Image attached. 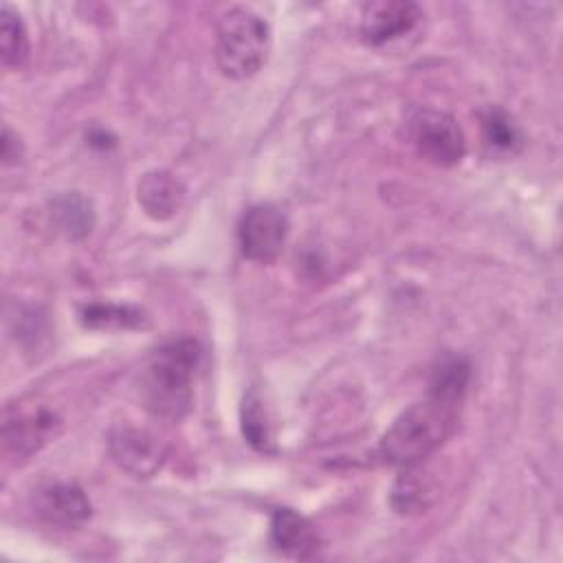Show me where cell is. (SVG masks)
<instances>
[{
  "label": "cell",
  "mask_w": 563,
  "mask_h": 563,
  "mask_svg": "<svg viewBox=\"0 0 563 563\" xmlns=\"http://www.w3.org/2000/svg\"><path fill=\"white\" fill-rule=\"evenodd\" d=\"M271 543L286 556L312 559L321 548V537L303 515L292 508H279L271 519Z\"/></svg>",
  "instance_id": "obj_11"
},
{
  "label": "cell",
  "mask_w": 563,
  "mask_h": 563,
  "mask_svg": "<svg viewBox=\"0 0 563 563\" xmlns=\"http://www.w3.org/2000/svg\"><path fill=\"white\" fill-rule=\"evenodd\" d=\"M108 446L117 466L139 479L152 477L165 462L163 442L147 429L130 424L117 427L108 438Z\"/></svg>",
  "instance_id": "obj_7"
},
{
  "label": "cell",
  "mask_w": 563,
  "mask_h": 563,
  "mask_svg": "<svg viewBox=\"0 0 563 563\" xmlns=\"http://www.w3.org/2000/svg\"><path fill=\"white\" fill-rule=\"evenodd\" d=\"M62 429L59 416L44 405H18L4 411L2 446L11 462H26Z\"/></svg>",
  "instance_id": "obj_4"
},
{
  "label": "cell",
  "mask_w": 563,
  "mask_h": 563,
  "mask_svg": "<svg viewBox=\"0 0 563 563\" xmlns=\"http://www.w3.org/2000/svg\"><path fill=\"white\" fill-rule=\"evenodd\" d=\"M271 48L268 24L251 9L224 11L216 26V62L231 79L253 77L266 62Z\"/></svg>",
  "instance_id": "obj_3"
},
{
  "label": "cell",
  "mask_w": 563,
  "mask_h": 563,
  "mask_svg": "<svg viewBox=\"0 0 563 563\" xmlns=\"http://www.w3.org/2000/svg\"><path fill=\"white\" fill-rule=\"evenodd\" d=\"M482 132L484 141L501 152H515L521 147L519 128L501 108H488L482 114Z\"/></svg>",
  "instance_id": "obj_17"
},
{
  "label": "cell",
  "mask_w": 563,
  "mask_h": 563,
  "mask_svg": "<svg viewBox=\"0 0 563 563\" xmlns=\"http://www.w3.org/2000/svg\"><path fill=\"white\" fill-rule=\"evenodd\" d=\"M51 209H53L51 218L55 220L57 231H62L66 238L81 240L90 233L92 222H95L92 207L81 194H77V191L64 194L53 200Z\"/></svg>",
  "instance_id": "obj_13"
},
{
  "label": "cell",
  "mask_w": 563,
  "mask_h": 563,
  "mask_svg": "<svg viewBox=\"0 0 563 563\" xmlns=\"http://www.w3.org/2000/svg\"><path fill=\"white\" fill-rule=\"evenodd\" d=\"M81 321L88 328H136L143 321L141 310L117 303H90L81 310Z\"/></svg>",
  "instance_id": "obj_18"
},
{
  "label": "cell",
  "mask_w": 563,
  "mask_h": 563,
  "mask_svg": "<svg viewBox=\"0 0 563 563\" xmlns=\"http://www.w3.org/2000/svg\"><path fill=\"white\" fill-rule=\"evenodd\" d=\"M468 380H471V365L460 356H444L431 372L429 394L462 402Z\"/></svg>",
  "instance_id": "obj_16"
},
{
  "label": "cell",
  "mask_w": 563,
  "mask_h": 563,
  "mask_svg": "<svg viewBox=\"0 0 563 563\" xmlns=\"http://www.w3.org/2000/svg\"><path fill=\"white\" fill-rule=\"evenodd\" d=\"M288 218L271 202L255 205L244 211L238 224V242L244 257L257 264H271L277 260L286 244Z\"/></svg>",
  "instance_id": "obj_6"
},
{
  "label": "cell",
  "mask_w": 563,
  "mask_h": 563,
  "mask_svg": "<svg viewBox=\"0 0 563 563\" xmlns=\"http://www.w3.org/2000/svg\"><path fill=\"white\" fill-rule=\"evenodd\" d=\"M462 402L427 391V398L407 407L380 435L376 455L389 466H409L429 460L453 435Z\"/></svg>",
  "instance_id": "obj_1"
},
{
  "label": "cell",
  "mask_w": 563,
  "mask_h": 563,
  "mask_svg": "<svg viewBox=\"0 0 563 563\" xmlns=\"http://www.w3.org/2000/svg\"><path fill=\"white\" fill-rule=\"evenodd\" d=\"M33 508L42 521L57 528H79L92 515L90 499L77 484H48L35 493Z\"/></svg>",
  "instance_id": "obj_9"
},
{
  "label": "cell",
  "mask_w": 563,
  "mask_h": 563,
  "mask_svg": "<svg viewBox=\"0 0 563 563\" xmlns=\"http://www.w3.org/2000/svg\"><path fill=\"white\" fill-rule=\"evenodd\" d=\"M18 158V139L13 136V132L9 128H4L2 132V161L11 163Z\"/></svg>",
  "instance_id": "obj_19"
},
{
  "label": "cell",
  "mask_w": 563,
  "mask_h": 563,
  "mask_svg": "<svg viewBox=\"0 0 563 563\" xmlns=\"http://www.w3.org/2000/svg\"><path fill=\"white\" fill-rule=\"evenodd\" d=\"M409 136L416 152L438 167H453L466 154V136L460 123L435 108H422L411 117Z\"/></svg>",
  "instance_id": "obj_5"
},
{
  "label": "cell",
  "mask_w": 563,
  "mask_h": 563,
  "mask_svg": "<svg viewBox=\"0 0 563 563\" xmlns=\"http://www.w3.org/2000/svg\"><path fill=\"white\" fill-rule=\"evenodd\" d=\"M422 20V9L407 0H376L361 11V37L369 46H383L411 33Z\"/></svg>",
  "instance_id": "obj_8"
},
{
  "label": "cell",
  "mask_w": 563,
  "mask_h": 563,
  "mask_svg": "<svg viewBox=\"0 0 563 563\" xmlns=\"http://www.w3.org/2000/svg\"><path fill=\"white\" fill-rule=\"evenodd\" d=\"M29 33L18 11L7 2L0 9V55L7 68H20L29 59Z\"/></svg>",
  "instance_id": "obj_14"
},
{
  "label": "cell",
  "mask_w": 563,
  "mask_h": 563,
  "mask_svg": "<svg viewBox=\"0 0 563 563\" xmlns=\"http://www.w3.org/2000/svg\"><path fill=\"white\" fill-rule=\"evenodd\" d=\"M240 420H242V433L249 440L251 446H255L262 453H273L275 451V438H273V427L264 407V400L255 389H251L240 409Z\"/></svg>",
  "instance_id": "obj_15"
},
{
  "label": "cell",
  "mask_w": 563,
  "mask_h": 563,
  "mask_svg": "<svg viewBox=\"0 0 563 563\" xmlns=\"http://www.w3.org/2000/svg\"><path fill=\"white\" fill-rule=\"evenodd\" d=\"M202 350L194 339H178L161 345L141 374V400L150 413L165 420H180L194 400V376Z\"/></svg>",
  "instance_id": "obj_2"
},
{
  "label": "cell",
  "mask_w": 563,
  "mask_h": 563,
  "mask_svg": "<svg viewBox=\"0 0 563 563\" xmlns=\"http://www.w3.org/2000/svg\"><path fill=\"white\" fill-rule=\"evenodd\" d=\"M136 198L150 218L167 220L183 207L185 187L169 172H150L139 180Z\"/></svg>",
  "instance_id": "obj_12"
},
{
  "label": "cell",
  "mask_w": 563,
  "mask_h": 563,
  "mask_svg": "<svg viewBox=\"0 0 563 563\" xmlns=\"http://www.w3.org/2000/svg\"><path fill=\"white\" fill-rule=\"evenodd\" d=\"M429 460L400 468L389 495V504L398 515H420L435 504L440 495V477L429 466Z\"/></svg>",
  "instance_id": "obj_10"
}]
</instances>
